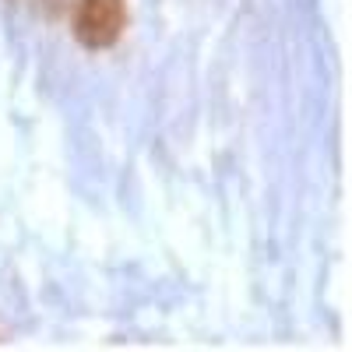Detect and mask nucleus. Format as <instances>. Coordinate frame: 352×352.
Returning a JSON list of instances; mask_svg holds the SVG:
<instances>
[{
  "mask_svg": "<svg viewBox=\"0 0 352 352\" xmlns=\"http://www.w3.org/2000/svg\"><path fill=\"white\" fill-rule=\"evenodd\" d=\"M127 8L124 0H81L74 14V39L88 50H109L124 36Z\"/></svg>",
  "mask_w": 352,
  "mask_h": 352,
  "instance_id": "obj_1",
  "label": "nucleus"
}]
</instances>
